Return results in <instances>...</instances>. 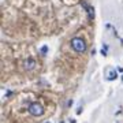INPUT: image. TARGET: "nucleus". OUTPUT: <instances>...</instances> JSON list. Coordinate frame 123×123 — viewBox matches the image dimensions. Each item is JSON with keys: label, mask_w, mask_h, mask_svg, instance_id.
I'll return each mask as SVG.
<instances>
[{"label": "nucleus", "mask_w": 123, "mask_h": 123, "mask_svg": "<svg viewBox=\"0 0 123 123\" xmlns=\"http://www.w3.org/2000/svg\"><path fill=\"white\" fill-rule=\"evenodd\" d=\"M70 44H71V48L74 49L77 53H84L85 51H86V43H85V40L81 38V37H74V38H71Z\"/></svg>", "instance_id": "f257e3e1"}, {"label": "nucleus", "mask_w": 123, "mask_h": 123, "mask_svg": "<svg viewBox=\"0 0 123 123\" xmlns=\"http://www.w3.org/2000/svg\"><path fill=\"white\" fill-rule=\"evenodd\" d=\"M27 111H29V114H30L31 116H36V118L43 116L44 112H45L44 107L41 105L40 103H31L30 105H29V108H27Z\"/></svg>", "instance_id": "f03ea898"}, {"label": "nucleus", "mask_w": 123, "mask_h": 123, "mask_svg": "<svg viewBox=\"0 0 123 123\" xmlns=\"http://www.w3.org/2000/svg\"><path fill=\"white\" fill-rule=\"evenodd\" d=\"M34 67H36V62H34V59L29 57V59H26V60L23 62V68H25L26 71L34 70Z\"/></svg>", "instance_id": "7ed1b4c3"}, {"label": "nucleus", "mask_w": 123, "mask_h": 123, "mask_svg": "<svg viewBox=\"0 0 123 123\" xmlns=\"http://www.w3.org/2000/svg\"><path fill=\"white\" fill-rule=\"evenodd\" d=\"M82 6H84V8L86 10V12H88L89 18H90V19H94V10H93L92 6L86 4V3H84V1H82Z\"/></svg>", "instance_id": "20e7f679"}, {"label": "nucleus", "mask_w": 123, "mask_h": 123, "mask_svg": "<svg viewBox=\"0 0 123 123\" xmlns=\"http://www.w3.org/2000/svg\"><path fill=\"white\" fill-rule=\"evenodd\" d=\"M107 79H111V81L116 79V71H115V70H110V71H108V74H107Z\"/></svg>", "instance_id": "39448f33"}, {"label": "nucleus", "mask_w": 123, "mask_h": 123, "mask_svg": "<svg viewBox=\"0 0 123 123\" xmlns=\"http://www.w3.org/2000/svg\"><path fill=\"white\" fill-rule=\"evenodd\" d=\"M47 52H48V47H43L41 48V55H47Z\"/></svg>", "instance_id": "423d86ee"}, {"label": "nucleus", "mask_w": 123, "mask_h": 123, "mask_svg": "<svg viewBox=\"0 0 123 123\" xmlns=\"http://www.w3.org/2000/svg\"><path fill=\"white\" fill-rule=\"evenodd\" d=\"M45 123H51V122H45Z\"/></svg>", "instance_id": "0eeeda50"}]
</instances>
